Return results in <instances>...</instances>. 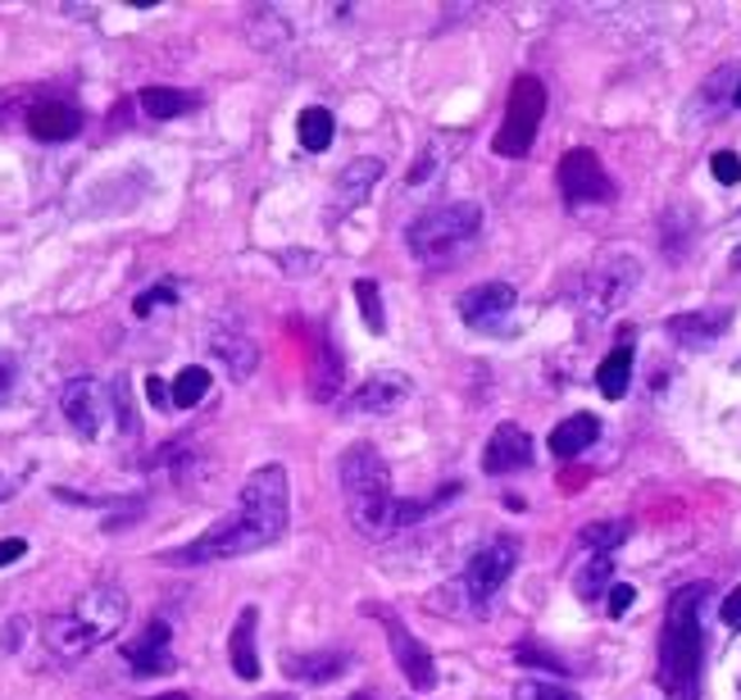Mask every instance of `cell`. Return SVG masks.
<instances>
[{
  "label": "cell",
  "mask_w": 741,
  "mask_h": 700,
  "mask_svg": "<svg viewBox=\"0 0 741 700\" xmlns=\"http://www.w3.org/2000/svg\"><path fill=\"white\" fill-rule=\"evenodd\" d=\"M351 664H356V656H346V650H306V656H287L282 673L301 687H328L341 673H351Z\"/></svg>",
  "instance_id": "18"
},
{
  "label": "cell",
  "mask_w": 741,
  "mask_h": 700,
  "mask_svg": "<svg viewBox=\"0 0 741 700\" xmlns=\"http://www.w3.org/2000/svg\"><path fill=\"white\" fill-rule=\"evenodd\" d=\"M173 296H178V282H173V278H169V282H156V287L146 291V296H137V306H132V310L146 319V314H151L156 306H164V300H173Z\"/></svg>",
  "instance_id": "34"
},
{
  "label": "cell",
  "mask_w": 741,
  "mask_h": 700,
  "mask_svg": "<svg viewBox=\"0 0 741 700\" xmlns=\"http://www.w3.org/2000/svg\"><path fill=\"white\" fill-rule=\"evenodd\" d=\"M23 556H28V541H23V537H6V541H0V569L14 564V560H23Z\"/></svg>",
  "instance_id": "41"
},
{
  "label": "cell",
  "mask_w": 741,
  "mask_h": 700,
  "mask_svg": "<svg viewBox=\"0 0 741 700\" xmlns=\"http://www.w3.org/2000/svg\"><path fill=\"white\" fill-rule=\"evenodd\" d=\"M291 519V487L282 464H260L251 478L241 482L237 510L219 519L210 532L187 541L182 550H169L164 564H219L237 556H256L264 546H278L287 537Z\"/></svg>",
  "instance_id": "1"
},
{
  "label": "cell",
  "mask_w": 741,
  "mask_h": 700,
  "mask_svg": "<svg viewBox=\"0 0 741 700\" xmlns=\"http://www.w3.org/2000/svg\"><path fill=\"white\" fill-rule=\"evenodd\" d=\"M28 132L46 146L73 141L82 132V110L69 106V100H37V106L28 110Z\"/></svg>",
  "instance_id": "19"
},
{
  "label": "cell",
  "mask_w": 741,
  "mask_h": 700,
  "mask_svg": "<svg viewBox=\"0 0 741 700\" xmlns=\"http://www.w3.org/2000/svg\"><path fill=\"white\" fill-rule=\"evenodd\" d=\"M441 164H447V150H441L437 141H428L423 146V156L410 164V173H405V182L410 187H428V182H437V173H441Z\"/></svg>",
  "instance_id": "31"
},
{
  "label": "cell",
  "mask_w": 741,
  "mask_h": 700,
  "mask_svg": "<svg viewBox=\"0 0 741 700\" xmlns=\"http://www.w3.org/2000/svg\"><path fill=\"white\" fill-rule=\"evenodd\" d=\"M341 491H346V514L364 537H391L419 519H428L441 500H451L455 487H447L437 500H397L391 496V473L378 446L356 441L341 450Z\"/></svg>",
  "instance_id": "2"
},
{
  "label": "cell",
  "mask_w": 741,
  "mask_h": 700,
  "mask_svg": "<svg viewBox=\"0 0 741 700\" xmlns=\"http://www.w3.org/2000/svg\"><path fill=\"white\" fill-rule=\"evenodd\" d=\"M701 600H705L701 582L678 587L669 596L664 628H660V660H655V682L669 700H701V669H705Z\"/></svg>",
  "instance_id": "3"
},
{
  "label": "cell",
  "mask_w": 741,
  "mask_h": 700,
  "mask_svg": "<svg viewBox=\"0 0 741 700\" xmlns=\"http://www.w3.org/2000/svg\"><path fill=\"white\" fill-rule=\"evenodd\" d=\"M632 600H637V591H632L628 582H614V587H610V600H605V606H610V614L619 619V614H628V610H632Z\"/></svg>",
  "instance_id": "37"
},
{
  "label": "cell",
  "mask_w": 741,
  "mask_h": 700,
  "mask_svg": "<svg viewBox=\"0 0 741 700\" xmlns=\"http://www.w3.org/2000/svg\"><path fill=\"white\" fill-rule=\"evenodd\" d=\"M146 396H151V406H156V410H169V406H173V387H169L164 378H156V373L146 378Z\"/></svg>",
  "instance_id": "38"
},
{
  "label": "cell",
  "mask_w": 741,
  "mask_h": 700,
  "mask_svg": "<svg viewBox=\"0 0 741 700\" xmlns=\"http://www.w3.org/2000/svg\"><path fill=\"white\" fill-rule=\"evenodd\" d=\"M541 119H547V82H541L537 73H519L514 87H510V100H505V123L497 128L491 150L505 156V160L532 156V141L541 132Z\"/></svg>",
  "instance_id": "5"
},
{
  "label": "cell",
  "mask_w": 741,
  "mask_h": 700,
  "mask_svg": "<svg viewBox=\"0 0 741 700\" xmlns=\"http://www.w3.org/2000/svg\"><path fill=\"white\" fill-rule=\"evenodd\" d=\"M60 410H64V419H69L82 437H101L106 414H110V396H106V387L96 382V378H73V382H64V391H60Z\"/></svg>",
  "instance_id": "11"
},
{
  "label": "cell",
  "mask_w": 741,
  "mask_h": 700,
  "mask_svg": "<svg viewBox=\"0 0 741 700\" xmlns=\"http://www.w3.org/2000/svg\"><path fill=\"white\" fill-rule=\"evenodd\" d=\"M732 269H741V246H737V256H732Z\"/></svg>",
  "instance_id": "45"
},
{
  "label": "cell",
  "mask_w": 741,
  "mask_h": 700,
  "mask_svg": "<svg viewBox=\"0 0 741 700\" xmlns=\"http://www.w3.org/2000/svg\"><path fill=\"white\" fill-rule=\"evenodd\" d=\"M723 323H728L723 310L719 314H678V319H669V337L682 346H710L723 332Z\"/></svg>",
  "instance_id": "25"
},
{
  "label": "cell",
  "mask_w": 741,
  "mask_h": 700,
  "mask_svg": "<svg viewBox=\"0 0 741 700\" xmlns=\"http://www.w3.org/2000/svg\"><path fill=\"white\" fill-rule=\"evenodd\" d=\"M478 228H482V210L473 206V200H455V206L419 214L405 228V246L419 260H432V256H441V250H455L460 241H469Z\"/></svg>",
  "instance_id": "6"
},
{
  "label": "cell",
  "mask_w": 741,
  "mask_h": 700,
  "mask_svg": "<svg viewBox=\"0 0 741 700\" xmlns=\"http://www.w3.org/2000/svg\"><path fill=\"white\" fill-rule=\"evenodd\" d=\"M146 700H187L182 691H164V696H146Z\"/></svg>",
  "instance_id": "42"
},
{
  "label": "cell",
  "mask_w": 741,
  "mask_h": 700,
  "mask_svg": "<svg viewBox=\"0 0 741 700\" xmlns=\"http://www.w3.org/2000/svg\"><path fill=\"white\" fill-rule=\"evenodd\" d=\"M514 300H519V291H514L510 282H482V287H469V291L460 296V319H464L469 328H478V332H491L497 323L510 319Z\"/></svg>",
  "instance_id": "12"
},
{
  "label": "cell",
  "mask_w": 741,
  "mask_h": 700,
  "mask_svg": "<svg viewBox=\"0 0 741 700\" xmlns=\"http://www.w3.org/2000/svg\"><path fill=\"white\" fill-rule=\"evenodd\" d=\"M210 356L228 369V378H251L256 369H260V346L246 337L237 323H219L214 332H210Z\"/></svg>",
  "instance_id": "17"
},
{
  "label": "cell",
  "mask_w": 741,
  "mask_h": 700,
  "mask_svg": "<svg viewBox=\"0 0 741 700\" xmlns=\"http://www.w3.org/2000/svg\"><path fill=\"white\" fill-rule=\"evenodd\" d=\"M719 619H723V628L741 632V587H732V591L723 596V610H719Z\"/></svg>",
  "instance_id": "36"
},
{
  "label": "cell",
  "mask_w": 741,
  "mask_h": 700,
  "mask_svg": "<svg viewBox=\"0 0 741 700\" xmlns=\"http://www.w3.org/2000/svg\"><path fill=\"white\" fill-rule=\"evenodd\" d=\"M532 464V437L519 428V423H501L491 432L487 450H482V469L491 478H505V473H519Z\"/></svg>",
  "instance_id": "14"
},
{
  "label": "cell",
  "mask_w": 741,
  "mask_h": 700,
  "mask_svg": "<svg viewBox=\"0 0 741 700\" xmlns=\"http://www.w3.org/2000/svg\"><path fill=\"white\" fill-rule=\"evenodd\" d=\"M641 282V264L632 260V256H614V260H605V269H597L591 273V282H587V314H610V310H619L623 300L632 296V287Z\"/></svg>",
  "instance_id": "10"
},
{
  "label": "cell",
  "mask_w": 741,
  "mask_h": 700,
  "mask_svg": "<svg viewBox=\"0 0 741 700\" xmlns=\"http://www.w3.org/2000/svg\"><path fill=\"white\" fill-rule=\"evenodd\" d=\"M519 664H541V669H551V673H564V660L547 656V650H537V646H519Z\"/></svg>",
  "instance_id": "35"
},
{
  "label": "cell",
  "mask_w": 741,
  "mask_h": 700,
  "mask_svg": "<svg viewBox=\"0 0 741 700\" xmlns=\"http://www.w3.org/2000/svg\"><path fill=\"white\" fill-rule=\"evenodd\" d=\"M597 437H601V419L597 414H569L551 432V456L555 460H578L587 446H597Z\"/></svg>",
  "instance_id": "22"
},
{
  "label": "cell",
  "mask_w": 741,
  "mask_h": 700,
  "mask_svg": "<svg viewBox=\"0 0 741 700\" xmlns=\"http://www.w3.org/2000/svg\"><path fill=\"white\" fill-rule=\"evenodd\" d=\"M519 700H582L573 687H560V682H528L519 687Z\"/></svg>",
  "instance_id": "32"
},
{
  "label": "cell",
  "mask_w": 741,
  "mask_h": 700,
  "mask_svg": "<svg viewBox=\"0 0 741 700\" xmlns=\"http://www.w3.org/2000/svg\"><path fill=\"white\" fill-rule=\"evenodd\" d=\"M296 137H301V146L306 150H328L332 146V114L323 110V106H310V110H301V119H296Z\"/></svg>",
  "instance_id": "26"
},
{
  "label": "cell",
  "mask_w": 741,
  "mask_h": 700,
  "mask_svg": "<svg viewBox=\"0 0 741 700\" xmlns=\"http://www.w3.org/2000/svg\"><path fill=\"white\" fill-rule=\"evenodd\" d=\"M14 382H19V360L0 350V400H6V396L14 391Z\"/></svg>",
  "instance_id": "40"
},
{
  "label": "cell",
  "mask_w": 741,
  "mask_h": 700,
  "mask_svg": "<svg viewBox=\"0 0 741 700\" xmlns=\"http://www.w3.org/2000/svg\"><path fill=\"white\" fill-rule=\"evenodd\" d=\"M128 623V591L114 582H96L87 591L73 596V606L64 614H56L46 623V650L56 660H82L96 646H106L110 637H119Z\"/></svg>",
  "instance_id": "4"
},
{
  "label": "cell",
  "mask_w": 741,
  "mask_h": 700,
  "mask_svg": "<svg viewBox=\"0 0 741 700\" xmlns=\"http://www.w3.org/2000/svg\"><path fill=\"white\" fill-rule=\"evenodd\" d=\"M410 396H414V382L405 373H373L356 387L351 410L356 414H391V410H401Z\"/></svg>",
  "instance_id": "15"
},
{
  "label": "cell",
  "mask_w": 741,
  "mask_h": 700,
  "mask_svg": "<svg viewBox=\"0 0 741 700\" xmlns=\"http://www.w3.org/2000/svg\"><path fill=\"white\" fill-rule=\"evenodd\" d=\"M632 532V523H623V519H605V523H591V528H582L578 532V541L591 550V556H610L614 546H623V537Z\"/></svg>",
  "instance_id": "28"
},
{
  "label": "cell",
  "mask_w": 741,
  "mask_h": 700,
  "mask_svg": "<svg viewBox=\"0 0 741 700\" xmlns=\"http://www.w3.org/2000/svg\"><path fill=\"white\" fill-rule=\"evenodd\" d=\"M610 578H614V560L610 556H597L582 573H578V596L582 600H597V596H605L610 591Z\"/></svg>",
  "instance_id": "29"
},
{
  "label": "cell",
  "mask_w": 741,
  "mask_h": 700,
  "mask_svg": "<svg viewBox=\"0 0 741 700\" xmlns=\"http://www.w3.org/2000/svg\"><path fill=\"white\" fill-rule=\"evenodd\" d=\"M514 564H519V541H514V537L487 541L478 556L464 564V591H469V600H473L478 610H487L491 600L501 596V587H505V578L514 573Z\"/></svg>",
  "instance_id": "7"
},
{
  "label": "cell",
  "mask_w": 741,
  "mask_h": 700,
  "mask_svg": "<svg viewBox=\"0 0 741 700\" xmlns=\"http://www.w3.org/2000/svg\"><path fill=\"white\" fill-rule=\"evenodd\" d=\"M732 106L741 110V78H737V91H732Z\"/></svg>",
  "instance_id": "43"
},
{
  "label": "cell",
  "mask_w": 741,
  "mask_h": 700,
  "mask_svg": "<svg viewBox=\"0 0 741 700\" xmlns=\"http://www.w3.org/2000/svg\"><path fill=\"white\" fill-rule=\"evenodd\" d=\"M382 619V628H387V641H391V656H397V664H401V673H405V682L410 687H419V691H432L437 687V660H432V650L397 619V614H378Z\"/></svg>",
  "instance_id": "9"
},
{
  "label": "cell",
  "mask_w": 741,
  "mask_h": 700,
  "mask_svg": "<svg viewBox=\"0 0 741 700\" xmlns=\"http://www.w3.org/2000/svg\"><path fill=\"white\" fill-rule=\"evenodd\" d=\"M382 160H351L341 173H337V182H332V214H351V210H360L364 200L373 196V187L382 182Z\"/></svg>",
  "instance_id": "16"
},
{
  "label": "cell",
  "mask_w": 741,
  "mask_h": 700,
  "mask_svg": "<svg viewBox=\"0 0 741 700\" xmlns=\"http://www.w3.org/2000/svg\"><path fill=\"white\" fill-rule=\"evenodd\" d=\"M256 628H260V610H256V606H246L241 619L232 623V637H228V660H232V673H237L241 682H256V678H260Z\"/></svg>",
  "instance_id": "21"
},
{
  "label": "cell",
  "mask_w": 741,
  "mask_h": 700,
  "mask_svg": "<svg viewBox=\"0 0 741 700\" xmlns=\"http://www.w3.org/2000/svg\"><path fill=\"white\" fill-rule=\"evenodd\" d=\"M260 700H296L291 691H282V696H260Z\"/></svg>",
  "instance_id": "44"
},
{
  "label": "cell",
  "mask_w": 741,
  "mask_h": 700,
  "mask_svg": "<svg viewBox=\"0 0 741 700\" xmlns=\"http://www.w3.org/2000/svg\"><path fill=\"white\" fill-rule=\"evenodd\" d=\"M710 173H714L723 187L741 182V156H732V150H714V156H710Z\"/></svg>",
  "instance_id": "33"
},
{
  "label": "cell",
  "mask_w": 741,
  "mask_h": 700,
  "mask_svg": "<svg viewBox=\"0 0 741 700\" xmlns=\"http://www.w3.org/2000/svg\"><path fill=\"white\" fill-rule=\"evenodd\" d=\"M356 300H360V314H364L369 332H387V314H382V296H378V282H373V278H360V282H356Z\"/></svg>",
  "instance_id": "30"
},
{
  "label": "cell",
  "mask_w": 741,
  "mask_h": 700,
  "mask_svg": "<svg viewBox=\"0 0 741 700\" xmlns=\"http://www.w3.org/2000/svg\"><path fill=\"white\" fill-rule=\"evenodd\" d=\"M114 406H119V423H123L128 432H137V414H132V406H128V378L114 382Z\"/></svg>",
  "instance_id": "39"
},
{
  "label": "cell",
  "mask_w": 741,
  "mask_h": 700,
  "mask_svg": "<svg viewBox=\"0 0 741 700\" xmlns=\"http://www.w3.org/2000/svg\"><path fill=\"white\" fill-rule=\"evenodd\" d=\"M206 396H210V369H206V364H187V369L173 378V406H178V410L201 406Z\"/></svg>",
  "instance_id": "27"
},
{
  "label": "cell",
  "mask_w": 741,
  "mask_h": 700,
  "mask_svg": "<svg viewBox=\"0 0 741 700\" xmlns=\"http://www.w3.org/2000/svg\"><path fill=\"white\" fill-rule=\"evenodd\" d=\"M137 106L146 119H182L187 110H196V96L178 91V87H141Z\"/></svg>",
  "instance_id": "23"
},
{
  "label": "cell",
  "mask_w": 741,
  "mask_h": 700,
  "mask_svg": "<svg viewBox=\"0 0 741 700\" xmlns=\"http://www.w3.org/2000/svg\"><path fill=\"white\" fill-rule=\"evenodd\" d=\"M169 641H173L169 623H164V619H151V623L141 628V637H132V641L123 646V660H128L132 673H141V678H160V673L173 669V650H169Z\"/></svg>",
  "instance_id": "13"
},
{
  "label": "cell",
  "mask_w": 741,
  "mask_h": 700,
  "mask_svg": "<svg viewBox=\"0 0 741 700\" xmlns=\"http://www.w3.org/2000/svg\"><path fill=\"white\" fill-rule=\"evenodd\" d=\"M346 387V364L337 356V346L328 341L323 328H314V360H310V400H319V406H332V400L341 396Z\"/></svg>",
  "instance_id": "20"
},
{
  "label": "cell",
  "mask_w": 741,
  "mask_h": 700,
  "mask_svg": "<svg viewBox=\"0 0 741 700\" xmlns=\"http://www.w3.org/2000/svg\"><path fill=\"white\" fill-rule=\"evenodd\" d=\"M555 178H560V196H564L569 210H578V206H601V200L614 196V182L605 178L597 150H587V146L564 150Z\"/></svg>",
  "instance_id": "8"
},
{
  "label": "cell",
  "mask_w": 741,
  "mask_h": 700,
  "mask_svg": "<svg viewBox=\"0 0 741 700\" xmlns=\"http://www.w3.org/2000/svg\"><path fill=\"white\" fill-rule=\"evenodd\" d=\"M628 382H632V346L623 341V346H614L610 356L601 360V369H597V387H601L605 400H623V396H628Z\"/></svg>",
  "instance_id": "24"
}]
</instances>
